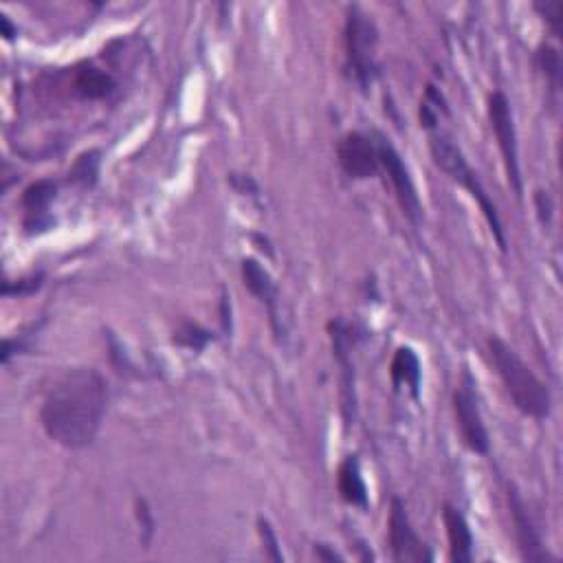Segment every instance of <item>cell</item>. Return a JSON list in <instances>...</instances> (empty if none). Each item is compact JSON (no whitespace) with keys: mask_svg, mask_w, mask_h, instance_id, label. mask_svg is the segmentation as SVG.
Here are the masks:
<instances>
[{"mask_svg":"<svg viewBox=\"0 0 563 563\" xmlns=\"http://www.w3.org/2000/svg\"><path fill=\"white\" fill-rule=\"evenodd\" d=\"M337 487L341 498L350 506L368 509V487L361 476V465L357 456H348L337 469Z\"/></svg>","mask_w":563,"mask_h":563,"instance_id":"15","label":"cell"},{"mask_svg":"<svg viewBox=\"0 0 563 563\" xmlns=\"http://www.w3.org/2000/svg\"><path fill=\"white\" fill-rule=\"evenodd\" d=\"M487 346L493 366L498 370L504 388L509 392L517 410L526 416L537 418V421L548 418L550 410H553V399H550L546 385L535 377V372L500 337H489Z\"/></svg>","mask_w":563,"mask_h":563,"instance_id":"2","label":"cell"},{"mask_svg":"<svg viewBox=\"0 0 563 563\" xmlns=\"http://www.w3.org/2000/svg\"><path fill=\"white\" fill-rule=\"evenodd\" d=\"M0 27H3V36L7 40H11V38L16 36V31H14V27H11V22H9L7 16H0Z\"/></svg>","mask_w":563,"mask_h":563,"instance_id":"26","label":"cell"},{"mask_svg":"<svg viewBox=\"0 0 563 563\" xmlns=\"http://www.w3.org/2000/svg\"><path fill=\"white\" fill-rule=\"evenodd\" d=\"M454 414L462 443H465L473 454H489V432L487 427H484L476 392H473V381L467 372L460 388L454 394Z\"/></svg>","mask_w":563,"mask_h":563,"instance_id":"6","label":"cell"},{"mask_svg":"<svg viewBox=\"0 0 563 563\" xmlns=\"http://www.w3.org/2000/svg\"><path fill=\"white\" fill-rule=\"evenodd\" d=\"M374 139H377L374 143H377V150H379V163L385 170V174H388V179L392 181L396 201H399L403 214L410 218L414 225H418L423 216V207H421V201H418L410 170H407V165L403 163L399 150L392 146V141L388 137H383L381 132H377Z\"/></svg>","mask_w":563,"mask_h":563,"instance_id":"5","label":"cell"},{"mask_svg":"<svg viewBox=\"0 0 563 563\" xmlns=\"http://www.w3.org/2000/svg\"><path fill=\"white\" fill-rule=\"evenodd\" d=\"M108 383L95 368L66 370L55 381L40 407L44 432L64 449H84L102 427Z\"/></svg>","mask_w":563,"mask_h":563,"instance_id":"1","label":"cell"},{"mask_svg":"<svg viewBox=\"0 0 563 563\" xmlns=\"http://www.w3.org/2000/svg\"><path fill=\"white\" fill-rule=\"evenodd\" d=\"M97 170H99V152L91 150V152L82 154V157L75 161L69 176H71L73 183L93 185L95 179H97Z\"/></svg>","mask_w":563,"mask_h":563,"instance_id":"20","label":"cell"},{"mask_svg":"<svg viewBox=\"0 0 563 563\" xmlns=\"http://www.w3.org/2000/svg\"><path fill=\"white\" fill-rule=\"evenodd\" d=\"M229 183H231V187H234V190L238 192V194H249V196H256L258 192H260V187H258V183L251 179L249 174H229Z\"/></svg>","mask_w":563,"mask_h":563,"instance_id":"23","label":"cell"},{"mask_svg":"<svg viewBox=\"0 0 563 563\" xmlns=\"http://www.w3.org/2000/svg\"><path fill=\"white\" fill-rule=\"evenodd\" d=\"M443 520L447 528V539H449V557L454 563H469L473 561V535L469 522L465 520L456 506L445 504L443 509Z\"/></svg>","mask_w":563,"mask_h":563,"instance_id":"13","label":"cell"},{"mask_svg":"<svg viewBox=\"0 0 563 563\" xmlns=\"http://www.w3.org/2000/svg\"><path fill=\"white\" fill-rule=\"evenodd\" d=\"M388 535H390V548L394 561L399 563L432 561V553H429V548L423 539L416 535L410 522V515L405 511V504L399 498L392 500Z\"/></svg>","mask_w":563,"mask_h":563,"instance_id":"7","label":"cell"},{"mask_svg":"<svg viewBox=\"0 0 563 563\" xmlns=\"http://www.w3.org/2000/svg\"><path fill=\"white\" fill-rule=\"evenodd\" d=\"M344 42H346V66L361 91H368L374 77H377V51L379 31L377 25L370 20V16L363 14L359 7L348 9L346 27H344Z\"/></svg>","mask_w":563,"mask_h":563,"instance_id":"3","label":"cell"},{"mask_svg":"<svg viewBox=\"0 0 563 563\" xmlns=\"http://www.w3.org/2000/svg\"><path fill=\"white\" fill-rule=\"evenodd\" d=\"M509 506H511L515 535H517V544H520L522 559L528 563L555 561V557L548 555V550L542 546V539H539L533 517L528 515L526 504L515 487H509Z\"/></svg>","mask_w":563,"mask_h":563,"instance_id":"10","label":"cell"},{"mask_svg":"<svg viewBox=\"0 0 563 563\" xmlns=\"http://www.w3.org/2000/svg\"><path fill=\"white\" fill-rule=\"evenodd\" d=\"M535 9L542 14V18L548 22V27L553 29L555 36L559 38L561 33V14H563V3L561 0H546V3H535Z\"/></svg>","mask_w":563,"mask_h":563,"instance_id":"21","label":"cell"},{"mask_svg":"<svg viewBox=\"0 0 563 563\" xmlns=\"http://www.w3.org/2000/svg\"><path fill=\"white\" fill-rule=\"evenodd\" d=\"M429 152H432V159L438 168L456 183H460L469 172H473L462 150L445 135H434L429 139Z\"/></svg>","mask_w":563,"mask_h":563,"instance_id":"14","label":"cell"},{"mask_svg":"<svg viewBox=\"0 0 563 563\" xmlns=\"http://www.w3.org/2000/svg\"><path fill=\"white\" fill-rule=\"evenodd\" d=\"M390 377L396 388H410L414 399H418V392H421V361H418L416 352L412 348H399L392 359L390 366Z\"/></svg>","mask_w":563,"mask_h":563,"instance_id":"16","label":"cell"},{"mask_svg":"<svg viewBox=\"0 0 563 563\" xmlns=\"http://www.w3.org/2000/svg\"><path fill=\"white\" fill-rule=\"evenodd\" d=\"M75 91L84 99H106L115 93V80L102 69L84 66L75 75Z\"/></svg>","mask_w":563,"mask_h":563,"instance_id":"17","label":"cell"},{"mask_svg":"<svg viewBox=\"0 0 563 563\" xmlns=\"http://www.w3.org/2000/svg\"><path fill=\"white\" fill-rule=\"evenodd\" d=\"M535 205H537L539 220H542L544 225L550 223V218H553V198H550V194L544 190H537Z\"/></svg>","mask_w":563,"mask_h":563,"instance_id":"24","label":"cell"},{"mask_svg":"<svg viewBox=\"0 0 563 563\" xmlns=\"http://www.w3.org/2000/svg\"><path fill=\"white\" fill-rule=\"evenodd\" d=\"M242 280H245L247 289L258 297V300L269 308V315H271V324L275 335H282L280 330V313H278V289H275V284L271 280V275L267 269H262V264L253 258L242 260Z\"/></svg>","mask_w":563,"mask_h":563,"instance_id":"11","label":"cell"},{"mask_svg":"<svg viewBox=\"0 0 563 563\" xmlns=\"http://www.w3.org/2000/svg\"><path fill=\"white\" fill-rule=\"evenodd\" d=\"M172 341L176 346H183L187 350H203L209 341H212V333L205 330L203 326L192 324V322H183L179 328L174 330Z\"/></svg>","mask_w":563,"mask_h":563,"instance_id":"18","label":"cell"},{"mask_svg":"<svg viewBox=\"0 0 563 563\" xmlns=\"http://www.w3.org/2000/svg\"><path fill=\"white\" fill-rule=\"evenodd\" d=\"M258 531H260V537H262L264 546H267V555H269V559H273V561H282L284 557H282V553H280L278 537H275L271 524H269L267 520H264V517H260V520H258Z\"/></svg>","mask_w":563,"mask_h":563,"instance_id":"22","label":"cell"},{"mask_svg":"<svg viewBox=\"0 0 563 563\" xmlns=\"http://www.w3.org/2000/svg\"><path fill=\"white\" fill-rule=\"evenodd\" d=\"M330 341H333V355L337 366L341 368V410H344L346 425L355 421L357 416V396H355V366H352V341H350V328L344 319H333L328 324Z\"/></svg>","mask_w":563,"mask_h":563,"instance_id":"9","label":"cell"},{"mask_svg":"<svg viewBox=\"0 0 563 563\" xmlns=\"http://www.w3.org/2000/svg\"><path fill=\"white\" fill-rule=\"evenodd\" d=\"M337 159L341 170H344L350 179L357 181L374 179L381 170L377 143L370 137L361 135V132H348V135L339 141Z\"/></svg>","mask_w":563,"mask_h":563,"instance_id":"8","label":"cell"},{"mask_svg":"<svg viewBox=\"0 0 563 563\" xmlns=\"http://www.w3.org/2000/svg\"><path fill=\"white\" fill-rule=\"evenodd\" d=\"M489 119L498 139V146L504 159L506 176L509 183L513 185L515 194H522V172H520V152H517V132H515V121H513V110L509 99L502 91H495L489 97Z\"/></svg>","mask_w":563,"mask_h":563,"instance_id":"4","label":"cell"},{"mask_svg":"<svg viewBox=\"0 0 563 563\" xmlns=\"http://www.w3.org/2000/svg\"><path fill=\"white\" fill-rule=\"evenodd\" d=\"M58 196V185L49 179H42L31 183L25 192H22V209H25V227L29 231L44 229L49 225V207Z\"/></svg>","mask_w":563,"mask_h":563,"instance_id":"12","label":"cell"},{"mask_svg":"<svg viewBox=\"0 0 563 563\" xmlns=\"http://www.w3.org/2000/svg\"><path fill=\"white\" fill-rule=\"evenodd\" d=\"M537 64L542 73L546 75V80L553 84V88L559 86L561 80V55L555 47H550V44H542V47L537 49Z\"/></svg>","mask_w":563,"mask_h":563,"instance_id":"19","label":"cell"},{"mask_svg":"<svg viewBox=\"0 0 563 563\" xmlns=\"http://www.w3.org/2000/svg\"><path fill=\"white\" fill-rule=\"evenodd\" d=\"M313 553L319 561H344V557L337 555L335 550H328V546H324V544H315Z\"/></svg>","mask_w":563,"mask_h":563,"instance_id":"25","label":"cell"}]
</instances>
